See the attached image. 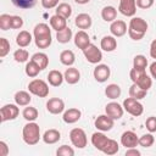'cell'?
<instances>
[{
    "label": "cell",
    "instance_id": "7a4b0ae2",
    "mask_svg": "<svg viewBox=\"0 0 156 156\" xmlns=\"http://www.w3.org/2000/svg\"><path fill=\"white\" fill-rule=\"evenodd\" d=\"M147 28H149V26L145 20H143L141 17H133L129 21L128 35L130 37V39L138 41L144 38V35L147 32Z\"/></svg>",
    "mask_w": 156,
    "mask_h": 156
},
{
    "label": "cell",
    "instance_id": "f546056e",
    "mask_svg": "<svg viewBox=\"0 0 156 156\" xmlns=\"http://www.w3.org/2000/svg\"><path fill=\"white\" fill-rule=\"evenodd\" d=\"M74 61H76V56H74L72 50H63V51H61V54H60V62L62 65L71 67L74 63Z\"/></svg>",
    "mask_w": 156,
    "mask_h": 156
},
{
    "label": "cell",
    "instance_id": "f1b7e54d",
    "mask_svg": "<svg viewBox=\"0 0 156 156\" xmlns=\"http://www.w3.org/2000/svg\"><path fill=\"white\" fill-rule=\"evenodd\" d=\"M101 17L105 22H113L117 17V10L113 6H105L101 10Z\"/></svg>",
    "mask_w": 156,
    "mask_h": 156
},
{
    "label": "cell",
    "instance_id": "ee69618b",
    "mask_svg": "<svg viewBox=\"0 0 156 156\" xmlns=\"http://www.w3.org/2000/svg\"><path fill=\"white\" fill-rule=\"evenodd\" d=\"M10 51V43L6 38H0V57H5Z\"/></svg>",
    "mask_w": 156,
    "mask_h": 156
},
{
    "label": "cell",
    "instance_id": "6da1fadb",
    "mask_svg": "<svg viewBox=\"0 0 156 156\" xmlns=\"http://www.w3.org/2000/svg\"><path fill=\"white\" fill-rule=\"evenodd\" d=\"M33 35H34L35 45L39 49H46L51 45V41H52L51 29L46 23H38L34 27Z\"/></svg>",
    "mask_w": 156,
    "mask_h": 156
},
{
    "label": "cell",
    "instance_id": "bcb514c9",
    "mask_svg": "<svg viewBox=\"0 0 156 156\" xmlns=\"http://www.w3.org/2000/svg\"><path fill=\"white\" fill-rule=\"evenodd\" d=\"M23 26V20L20 16H12L11 20V29H20Z\"/></svg>",
    "mask_w": 156,
    "mask_h": 156
},
{
    "label": "cell",
    "instance_id": "e575fe53",
    "mask_svg": "<svg viewBox=\"0 0 156 156\" xmlns=\"http://www.w3.org/2000/svg\"><path fill=\"white\" fill-rule=\"evenodd\" d=\"M24 71H26V74L28 76V77H30V78H35L38 74H39V72L41 71L40 69V67L34 62V61H29V62H27V65H26V67H24Z\"/></svg>",
    "mask_w": 156,
    "mask_h": 156
},
{
    "label": "cell",
    "instance_id": "5bb4252c",
    "mask_svg": "<svg viewBox=\"0 0 156 156\" xmlns=\"http://www.w3.org/2000/svg\"><path fill=\"white\" fill-rule=\"evenodd\" d=\"M108 140H110V138H107L101 132H95L91 135V144L94 145L95 149H98L101 152H104V150L106 149V146L108 144Z\"/></svg>",
    "mask_w": 156,
    "mask_h": 156
},
{
    "label": "cell",
    "instance_id": "cb8c5ba5",
    "mask_svg": "<svg viewBox=\"0 0 156 156\" xmlns=\"http://www.w3.org/2000/svg\"><path fill=\"white\" fill-rule=\"evenodd\" d=\"M63 79H65V76L57 69H52L48 74V82L52 87H60L62 84Z\"/></svg>",
    "mask_w": 156,
    "mask_h": 156
},
{
    "label": "cell",
    "instance_id": "ac0fdd59",
    "mask_svg": "<svg viewBox=\"0 0 156 156\" xmlns=\"http://www.w3.org/2000/svg\"><path fill=\"white\" fill-rule=\"evenodd\" d=\"M91 43H90V38H89V35H88V33L87 32H84V30H78L77 33H76V35H74V45L78 48V49H80L82 51L87 48V46H89Z\"/></svg>",
    "mask_w": 156,
    "mask_h": 156
},
{
    "label": "cell",
    "instance_id": "e0dca14e",
    "mask_svg": "<svg viewBox=\"0 0 156 156\" xmlns=\"http://www.w3.org/2000/svg\"><path fill=\"white\" fill-rule=\"evenodd\" d=\"M110 32L113 37H123L127 33V24L124 21L122 20H115L113 22H111L110 26Z\"/></svg>",
    "mask_w": 156,
    "mask_h": 156
},
{
    "label": "cell",
    "instance_id": "7402d4cb",
    "mask_svg": "<svg viewBox=\"0 0 156 156\" xmlns=\"http://www.w3.org/2000/svg\"><path fill=\"white\" fill-rule=\"evenodd\" d=\"M50 26L56 32L62 30L67 27V18H65L60 15H54V16L50 17Z\"/></svg>",
    "mask_w": 156,
    "mask_h": 156
},
{
    "label": "cell",
    "instance_id": "83f0119b",
    "mask_svg": "<svg viewBox=\"0 0 156 156\" xmlns=\"http://www.w3.org/2000/svg\"><path fill=\"white\" fill-rule=\"evenodd\" d=\"M30 60L34 61V62L40 67L41 71L45 69V68L48 67V65H49V57H48V55L44 54V52H35V54L30 57Z\"/></svg>",
    "mask_w": 156,
    "mask_h": 156
},
{
    "label": "cell",
    "instance_id": "8fae6325",
    "mask_svg": "<svg viewBox=\"0 0 156 156\" xmlns=\"http://www.w3.org/2000/svg\"><path fill=\"white\" fill-rule=\"evenodd\" d=\"M118 11L127 17H133L136 12V2L135 0H119Z\"/></svg>",
    "mask_w": 156,
    "mask_h": 156
},
{
    "label": "cell",
    "instance_id": "60d3db41",
    "mask_svg": "<svg viewBox=\"0 0 156 156\" xmlns=\"http://www.w3.org/2000/svg\"><path fill=\"white\" fill-rule=\"evenodd\" d=\"M118 150H119L118 143H117L116 140H113V139H110V140H108V144H107V146H106V149L104 150V154H105V155H115V154L118 152Z\"/></svg>",
    "mask_w": 156,
    "mask_h": 156
},
{
    "label": "cell",
    "instance_id": "681fc988",
    "mask_svg": "<svg viewBox=\"0 0 156 156\" xmlns=\"http://www.w3.org/2000/svg\"><path fill=\"white\" fill-rule=\"evenodd\" d=\"M9 154V146L5 141H0V156H7Z\"/></svg>",
    "mask_w": 156,
    "mask_h": 156
},
{
    "label": "cell",
    "instance_id": "277c9868",
    "mask_svg": "<svg viewBox=\"0 0 156 156\" xmlns=\"http://www.w3.org/2000/svg\"><path fill=\"white\" fill-rule=\"evenodd\" d=\"M129 77L132 79V82L134 84H136L138 87H140L144 90H149L152 85V79L146 74L145 71H140V69H135L132 68L129 72Z\"/></svg>",
    "mask_w": 156,
    "mask_h": 156
},
{
    "label": "cell",
    "instance_id": "f5cc1de1",
    "mask_svg": "<svg viewBox=\"0 0 156 156\" xmlns=\"http://www.w3.org/2000/svg\"><path fill=\"white\" fill-rule=\"evenodd\" d=\"M149 69H150V74H151V77H152L154 79H156V61H154V62L150 65Z\"/></svg>",
    "mask_w": 156,
    "mask_h": 156
},
{
    "label": "cell",
    "instance_id": "30bf717a",
    "mask_svg": "<svg viewBox=\"0 0 156 156\" xmlns=\"http://www.w3.org/2000/svg\"><path fill=\"white\" fill-rule=\"evenodd\" d=\"M94 124H95V127H96L98 130H100V132H108V130H111V129L113 128V126H115V119L111 118V117L107 116V115H100V116H98V118L95 119Z\"/></svg>",
    "mask_w": 156,
    "mask_h": 156
},
{
    "label": "cell",
    "instance_id": "52a82bcc",
    "mask_svg": "<svg viewBox=\"0 0 156 156\" xmlns=\"http://www.w3.org/2000/svg\"><path fill=\"white\" fill-rule=\"evenodd\" d=\"M69 139H71V143L73 144V146H76L78 149H84L88 144L87 134L82 128H73L69 132Z\"/></svg>",
    "mask_w": 156,
    "mask_h": 156
},
{
    "label": "cell",
    "instance_id": "ffe728a7",
    "mask_svg": "<svg viewBox=\"0 0 156 156\" xmlns=\"http://www.w3.org/2000/svg\"><path fill=\"white\" fill-rule=\"evenodd\" d=\"M91 23H93V20H91V17H90L88 13H79V15H77L76 18H74V24H76L79 29H82V30L90 28Z\"/></svg>",
    "mask_w": 156,
    "mask_h": 156
},
{
    "label": "cell",
    "instance_id": "d4e9b609",
    "mask_svg": "<svg viewBox=\"0 0 156 156\" xmlns=\"http://www.w3.org/2000/svg\"><path fill=\"white\" fill-rule=\"evenodd\" d=\"M15 99V102L18 105V106H28L32 101V96L28 91H24V90H20L15 94L13 96Z\"/></svg>",
    "mask_w": 156,
    "mask_h": 156
},
{
    "label": "cell",
    "instance_id": "4fadbf2b",
    "mask_svg": "<svg viewBox=\"0 0 156 156\" xmlns=\"http://www.w3.org/2000/svg\"><path fill=\"white\" fill-rule=\"evenodd\" d=\"M94 78L96 82L99 83H104L106 82L108 78H110V74H111V71H110V67L107 65H104V63H100L95 68H94Z\"/></svg>",
    "mask_w": 156,
    "mask_h": 156
},
{
    "label": "cell",
    "instance_id": "ba28073f",
    "mask_svg": "<svg viewBox=\"0 0 156 156\" xmlns=\"http://www.w3.org/2000/svg\"><path fill=\"white\" fill-rule=\"evenodd\" d=\"M83 54H84V57L87 58L88 62L90 63H99L101 60H102V52L100 49H98L96 45L94 44H90L89 46H87L84 50H83Z\"/></svg>",
    "mask_w": 156,
    "mask_h": 156
},
{
    "label": "cell",
    "instance_id": "816d5d0a",
    "mask_svg": "<svg viewBox=\"0 0 156 156\" xmlns=\"http://www.w3.org/2000/svg\"><path fill=\"white\" fill-rule=\"evenodd\" d=\"M150 56L156 60V39H154L150 44Z\"/></svg>",
    "mask_w": 156,
    "mask_h": 156
},
{
    "label": "cell",
    "instance_id": "d590c367",
    "mask_svg": "<svg viewBox=\"0 0 156 156\" xmlns=\"http://www.w3.org/2000/svg\"><path fill=\"white\" fill-rule=\"evenodd\" d=\"M56 15H60L65 18H68L72 15V7L67 2H61L56 6Z\"/></svg>",
    "mask_w": 156,
    "mask_h": 156
},
{
    "label": "cell",
    "instance_id": "484cf974",
    "mask_svg": "<svg viewBox=\"0 0 156 156\" xmlns=\"http://www.w3.org/2000/svg\"><path fill=\"white\" fill-rule=\"evenodd\" d=\"M32 40H33L32 34L27 30H21L16 37V44L20 48H27L32 43Z\"/></svg>",
    "mask_w": 156,
    "mask_h": 156
},
{
    "label": "cell",
    "instance_id": "8d00e7d4",
    "mask_svg": "<svg viewBox=\"0 0 156 156\" xmlns=\"http://www.w3.org/2000/svg\"><path fill=\"white\" fill-rule=\"evenodd\" d=\"M146 67H147V58L144 55H136L133 58V68L145 71Z\"/></svg>",
    "mask_w": 156,
    "mask_h": 156
},
{
    "label": "cell",
    "instance_id": "d6a6232c",
    "mask_svg": "<svg viewBox=\"0 0 156 156\" xmlns=\"http://www.w3.org/2000/svg\"><path fill=\"white\" fill-rule=\"evenodd\" d=\"M146 90H144V89H141L140 87H138L136 84H132L130 85V88H129V96L130 98H133V99H136V100H141V99H144L145 96H146Z\"/></svg>",
    "mask_w": 156,
    "mask_h": 156
},
{
    "label": "cell",
    "instance_id": "5b68a950",
    "mask_svg": "<svg viewBox=\"0 0 156 156\" xmlns=\"http://www.w3.org/2000/svg\"><path fill=\"white\" fill-rule=\"evenodd\" d=\"M28 90L30 94L39 98H46L49 95V85L43 79H33L32 82H29Z\"/></svg>",
    "mask_w": 156,
    "mask_h": 156
},
{
    "label": "cell",
    "instance_id": "2e32d148",
    "mask_svg": "<svg viewBox=\"0 0 156 156\" xmlns=\"http://www.w3.org/2000/svg\"><path fill=\"white\" fill-rule=\"evenodd\" d=\"M138 141H139L138 135H136L134 132H132V130L124 132V133L122 134V136H121V144H122L123 146H126L127 149H129V147H135V146L138 145Z\"/></svg>",
    "mask_w": 156,
    "mask_h": 156
},
{
    "label": "cell",
    "instance_id": "f907efd6",
    "mask_svg": "<svg viewBox=\"0 0 156 156\" xmlns=\"http://www.w3.org/2000/svg\"><path fill=\"white\" fill-rule=\"evenodd\" d=\"M140 151L136 150L135 147H129L127 151H126V156H140Z\"/></svg>",
    "mask_w": 156,
    "mask_h": 156
},
{
    "label": "cell",
    "instance_id": "603a6c76",
    "mask_svg": "<svg viewBox=\"0 0 156 156\" xmlns=\"http://www.w3.org/2000/svg\"><path fill=\"white\" fill-rule=\"evenodd\" d=\"M43 141L45 144H55L61 139V133L57 129H48L44 134H43Z\"/></svg>",
    "mask_w": 156,
    "mask_h": 156
},
{
    "label": "cell",
    "instance_id": "db71d44e",
    "mask_svg": "<svg viewBox=\"0 0 156 156\" xmlns=\"http://www.w3.org/2000/svg\"><path fill=\"white\" fill-rule=\"evenodd\" d=\"M77 4H79V5H84V4H88L90 0H74Z\"/></svg>",
    "mask_w": 156,
    "mask_h": 156
},
{
    "label": "cell",
    "instance_id": "ab89813d",
    "mask_svg": "<svg viewBox=\"0 0 156 156\" xmlns=\"http://www.w3.org/2000/svg\"><path fill=\"white\" fill-rule=\"evenodd\" d=\"M11 1H12V4H13L16 7L23 9V10L32 9V7L35 5V2H37V0H11Z\"/></svg>",
    "mask_w": 156,
    "mask_h": 156
},
{
    "label": "cell",
    "instance_id": "7c38bea8",
    "mask_svg": "<svg viewBox=\"0 0 156 156\" xmlns=\"http://www.w3.org/2000/svg\"><path fill=\"white\" fill-rule=\"evenodd\" d=\"M105 112H106L107 116H110L111 118H113V119L116 121V119L122 118L123 112H124V108H123V106H121L118 102L112 101V102H108V104L105 106Z\"/></svg>",
    "mask_w": 156,
    "mask_h": 156
},
{
    "label": "cell",
    "instance_id": "8992f818",
    "mask_svg": "<svg viewBox=\"0 0 156 156\" xmlns=\"http://www.w3.org/2000/svg\"><path fill=\"white\" fill-rule=\"evenodd\" d=\"M123 108H124V111H127L129 115H132L134 117L141 116L143 112H144V107L139 102V100L133 99L130 96L127 98V99H124V101H123Z\"/></svg>",
    "mask_w": 156,
    "mask_h": 156
},
{
    "label": "cell",
    "instance_id": "3957f363",
    "mask_svg": "<svg viewBox=\"0 0 156 156\" xmlns=\"http://www.w3.org/2000/svg\"><path fill=\"white\" fill-rule=\"evenodd\" d=\"M40 128L35 122H28L22 130V139L27 145H35L40 140Z\"/></svg>",
    "mask_w": 156,
    "mask_h": 156
},
{
    "label": "cell",
    "instance_id": "7dc6e473",
    "mask_svg": "<svg viewBox=\"0 0 156 156\" xmlns=\"http://www.w3.org/2000/svg\"><path fill=\"white\" fill-rule=\"evenodd\" d=\"M135 2L140 9H150L154 5V0H135Z\"/></svg>",
    "mask_w": 156,
    "mask_h": 156
},
{
    "label": "cell",
    "instance_id": "9a60e30c",
    "mask_svg": "<svg viewBox=\"0 0 156 156\" xmlns=\"http://www.w3.org/2000/svg\"><path fill=\"white\" fill-rule=\"evenodd\" d=\"M46 110L52 115L62 113L65 110V102H63V100H61L58 98L49 99V101L46 102Z\"/></svg>",
    "mask_w": 156,
    "mask_h": 156
},
{
    "label": "cell",
    "instance_id": "f6af8a7d",
    "mask_svg": "<svg viewBox=\"0 0 156 156\" xmlns=\"http://www.w3.org/2000/svg\"><path fill=\"white\" fill-rule=\"evenodd\" d=\"M145 126H146V129L150 133H155L156 132V117L155 116L149 117L146 119V122H145Z\"/></svg>",
    "mask_w": 156,
    "mask_h": 156
},
{
    "label": "cell",
    "instance_id": "1f68e13d",
    "mask_svg": "<svg viewBox=\"0 0 156 156\" xmlns=\"http://www.w3.org/2000/svg\"><path fill=\"white\" fill-rule=\"evenodd\" d=\"M56 39L58 43L61 44H66V43H69V40L72 39V29L69 27H66L65 29L62 30H58L56 33Z\"/></svg>",
    "mask_w": 156,
    "mask_h": 156
},
{
    "label": "cell",
    "instance_id": "74e56055",
    "mask_svg": "<svg viewBox=\"0 0 156 156\" xmlns=\"http://www.w3.org/2000/svg\"><path fill=\"white\" fill-rule=\"evenodd\" d=\"M13 58H15L16 62H20V63L27 62L28 58H29V54H28V51L24 50V49H17V50L13 52Z\"/></svg>",
    "mask_w": 156,
    "mask_h": 156
},
{
    "label": "cell",
    "instance_id": "f35d334b",
    "mask_svg": "<svg viewBox=\"0 0 156 156\" xmlns=\"http://www.w3.org/2000/svg\"><path fill=\"white\" fill-rule=\"evenodd\" d=\"M154 143H155V138H154V135L151 133L141 135L139 138V141H138V144L140 146H143V147H150V146H152Z\"/></svg>",
    "mask_w": 156,
    "mask_h": 156
},
{
    "label": "cell",
    "instance_id": "7bdbcfd3",
    "mask_svg": "<svg viewBox=\"0 0 156 156\" xmlns=\"http://www.w3.org/2000/svg\"><path fill=\"white\" fill-rule=\"evenodd\" d=\"M56 155L57 156H73L74 150L68 145H62L56 150Z\"/></svg>",
    "mask_w": 156,
    "mask_h": 156
},
{
    "label": "cell",
    "instance_id": "9c48e42d",
    "mask_svg": "<svg viewBox=\"0 0 156 156\" xmlns=\"http://www.w3.org/2000/svg\"><path fill=\"white\" fill-rule=\"evenodd\" d=\"M17 106H18L17 104L16 105H13V104L4 105L0 108V119H1V122L15 119L18 116V113H20V108Z\"/></svg>",
    "mask_w": 156,
    "mask_h": 156
},
{
    "label": "cell",
    "instance_id": "b9f144b4",
    "mask_svg": "<svg viewBox=\"0 0 156 156\" xmlns=\"http://www.w3.org/2000/svg\"><path fill=\"white\" fill-rule=\"evenodd\" d=\"M11 20L12 16L7 15V13H2L0 16V29L1 30H7L11 28Z\"/></svg>",
    "mask_w": 156,
    "mask_h": 156
},
{
    "label": "cell",
    "instance_id": "836d02e7",
    "mask_svg": "<svg viewBox=\"0 0 156 156\" xmlns=\"http://www.w3.org/2000/svg\"><path fill=\"white\" fill-rule=\"evenodd\" d=\"M22 116H23V118H24L26 121H28V122H34V121L38 118L39 113H38V110H37L35 107H33V106H27V107H24V110H23V112H22Z\"/></svg>",
    "mask_w": 156,
    "mask_h": 156
},
{
    "label": "cell",
    "instance_id": "d6986e66",
    "mask_svg": "<svg viewBox=\"0 0 156 156\" xmlns=\"http://www.w3.org/2000/svg\"><path fill=\"white\" fill-rule=\"evenodd\" d=\"M80 116H82L80 110L72 107V108H68L67 111L63 112L62 118H63V122H65V123L73 124V123H76V122H78V121L80 119Z\"/></svg>",
    "mask_w": 156,
    "mask_h": 156
},
{
    "label": "cell",
    "instance_id": "4316f807",
    "mask_svg": "<svg viewBox=\"0 0 156 156\" xmlns=\"http://www.w3.org/2000/svg\"><path fill=\"white\" fill-rule=\"evenodd\" d=\"M65 80L68 83V84H76V83H78L79 82V79H80V73H79V71L77 69V68H74V67H69V68H67L66 71H65Z\"/></svg>",
    "mask_w": 156,
    "mask_h": 156
},
{
    "label": "cell",
    "instance_id": "4dcf8cb0",
    "mask_svg": "<svg viewBox=\"0 0 156 156\" xmlns=\"http://www.w3.org/2000/svg\"><path fill=\"white\" fill-rule=\"evenodd\" d=\"M105 95L111 99V100H115V99H118L121 96V87L118 84H108L106 88H105Z\"/></svg>",
    "mask_w": 156,
    "mask_h": 156
},
{
    "label": "cell",
    "instance_id": "44dd1931",
    "mask_svg": "<svg viewBox=\"0 0 156 156\" xmlns=\"http://www.w3.org/2000/svg\"><path fill=\"white\" fill-rule=\"evenodd\" d=\"M100 46L104 51H107V52H111L113 50H116L117 48V40H116V37L113 35H105L101 41H100Z\"/></svg>",
    "mask_w": 156,
    "mask_h": 156
},
{
    "label": "cell",
    "instance_id": "c3c4849f",
    "mask_svg": "<svg viewBox=\"0 0 156 156\" xmlns=\"http://www.w3.org/2000/svg\"><path fill=\"white\" fill-rule=\"evenodd\" d=\"M58 1L60 0H41V5L44 9H54L58 5Z\"/></svg>",
    "mask_w": 156,
    "mask_h": 156
}]
</instances>
